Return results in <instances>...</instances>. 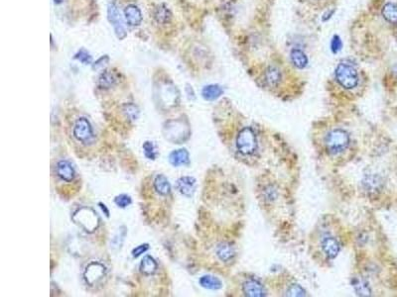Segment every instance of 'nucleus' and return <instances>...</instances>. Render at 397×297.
Here are the masks:
<instances>
[{"instance_id": "nucleus-13", "label": "nucleus", "mask_w": 397, "mask_h": 297, "mask_svg": "<svg viewBox=\"0 0 397 297\" xmlns=\"http://www.w3.org/2000/svg\"><path fill=\"white\" fill-rule=\"evenodd\" d=\"M172 17H173V14L170 8L164 3L159 4L154 10V19L157 23H159V24H162V25L168 24V23L171 22Z\"/></svg>"}, {"instance_id": "nucleus-7", "label": "nucleus", "mask_w": 397, "mask_h": 297, "mask_svg": "<svg viewBox=\"0 0 397 297\" xmlns=\"http://www.w3.org/2000/svg\"><path fill=\"white\" fill-rule=\"evenodd\" d=\"M107 19L114 29L115 36L120 40H123L127 35L125 26L121 12L114 3H109L107 6Z\"/></svg>"}, {"instance_id": "nucleus-30", "label": "nucleus", "mask_w": 397, "mask_h": 297, "mask_svg": "<svg viewBox=\"0 0 397 297\" xmlns=\"http://www.w3.org/2000/svg\"><path fill=\"white\" fill-rule=\"evenodd\" d=\"M287 295L289 296H304L305 290L298 284H292L287 289Z\"/></svg>"}, {"instance_id": "nucleus-26", "label": "nucleus", "mask_w": 397, "mask_h": 297, "mask_svg": "<svg viewBox=\"0 0 397 297\" xmlns=\"http://www.w3.org/2000/svg\"><path fill=\"white\" fill-rule=\"evenodd\" d=\"M142 148H143L144 156H145L148 159H151V161H155L156 157H157L158 153H157V151H156V146L154 145V143H153V142H150V141H146V142L143 144Z\"/></svg>"}, {"instance_id": "nucleus-33", "label": "nucleus", "mask_w": 397, "mask_h": 297, "mask_svg": "<svg viewBox=\"0 0 397 297\" xmlns=\"http://www.w3.org/2000/svg\"><path fill=\"white\" fill-rule=\"evenodd\" d=\"M108 61H109L108 56H106V55L103 56L95 63H92V70L97 71V70H100V68H103L104 66H105L108 63Z\"/></svg>"}, {"instance_id": "nucleus-2", "label": "nucleus", "mask_w": 397, "mask_h": 297, "mask_svg": "<svg viewBox=\"0 0 397 297\" xmlns=\"http://www.w3.org/2000/svg\"><path fill=\"white\" fill-rule=\"evenodd\" d=\"M326 149L330 154L336 155L344 152L349 145V136L342 129H334L325 139Z\"/></svg>"}, {"instance_id": "nucleus-9", "label": "nucleus", "mask_w": 397, "mask_h": 297, "mask_svg": "<svg viewBox=\"0 0 397 297\" xmlns=\"http://www.w3.org/2000/svg\"><path fill=\"white\" fill-rule=\"evenodd\" d=\"M124 18L127 24L131 27L139 26L143 20L141 10L134 4H129L124 8Z\"/></svg>"}, {"instance_id": "nucleus-36", "label": "nucleus", "mask_w": 397, "mask_h": 297, "mask_svg": "<svg viewBox=\"0 0 397 297\" xmlns=\"http://www.w3.org/2000/svg\"><path fill=\"white\" fill-rule=\"evenodd\" d=\"M54 1H55L56 4H61L64 1V0H54Z\"/></svg>"}, {"instance_id": "nucleus-21", "label": "nucleus", "mask_w": 397, "mask_h": 297, "mask_svg": "<svg viewBox=\"0 0 397 297\" xmlns=\"http://www.w3.org/2000/svg\"><path fill=\"white\" fill-rule=\"evenodd\" d=\"M127 234V229L126 227L121 226V228H119L118 231L113 235L111 241H110V248L114 250H119L122 248L125 237Z\"/></svg>"}, {"instance_id": "nucleus-31", "label": "nucleus", "mask_w": 397, "mask_h": 297, "mask_svg": "<svg viewBox=\"0 0 397 297\" xmlns=\"http://www.w3.org/2000/svg\"><path fill=\"white\" fill-rule=\"evenodd\" d=\"M148 250H149V245H148V244L139 245V246H137L136 248H134V249L132 250V252H131L132 257H133L134 259H136V258L140 257L141 255L145 254Z\"/></svg>"}, {"instance_id": "nucleus-18", "label": "nucleus", "mask_w": 397, "mask_h": 297, "mask_svg": "<svg viewBox=\"0 0 397 297\" xmlns=\"http://www.w3.org/2000/svg\"><path fill=\"white\" fill-rule=\"evenodd\" d=\"M224 94L223 88L218 84L206 85L202 90V95L206 100L212 101L218 99Z\"/></svg>"}, {"instance_id": "nucleus-6", "label": "nucleus", "mask_w": 397, "mask_h": 297, "mask_svg": "<svg viewBox=\"0 0 397 297\" xmlns=\"http://www.w3.org/2000/svg\"><path fill=\"white\" fill-rule=\"evenodd\" d=\"M106 275V267L100 262H91L85 269L84 278L86 282L90 285H97Z\"/></svg>"}, {"instance_id": "nucleus-20", "label": "nucleus", "mask_w": 397, "mask_h": 297, "mask_svg": "<svg viewBox=\"0 0 397 297\" xmlns=\"http://www.w3.org/2000/svg\"><path fill=\"white\" fill-rule=\"evenodd\" d=\"M290 58L292 63L300 70L305 68L308 64V58L306 54L299 49H293L290 53Z\"/></svg>"}, {"instance_id": "nucleus-27", "label": "nucleus", "mask_w": 397, "mask_h": 297, "mask_svg": "<svg viewBox=\"0 0 397 297\" xmlns=\"http://www.w3.org/2000/svg\"><path fill=\"white\" fill-rule=\"evenodd\" d=\"M75 59L83 64H90L92 63L91 55L85 49H81L80 51H78V53L75 55Z\"/></svg>"}, {"instance_id": "nucleus-23", "label": "nucleus", "mask_w": 397, "mask_h": 297, "mask_svg": "<svg viewBox=\"0 0 397 297\" xmlns=\"http://www.w3.org/2000/svg\"><path fill=\"white\" fill-rule=\"evenodd\" d=\"M116 82V78L114 76L113 73L109 72V71H104L99 78V85L102 88L104 89H108L110 87H112Z\"/></svg>"}, {"instance_id": "nucleus-28", "label": "nucleus", "mask_w": 397, "mask_h": 297, "mask_svg": "<svg viewBox=\"0 0 397 297\" xmlns=\"http://www.w3.org/2000/svg\"><path fill=\"white\" fill-rule=\"evenodd\" d=\"M131 202H132V199L127 194H121L114 198V203L121 208H126L131 204Z\"/></svg>"}, {"instance_id": "nucleus-24", "label": "nucleus", "mask_w": 397, "mask_h": 297, "mask_svg": "<svg viewBox=\"0 0 397 297\" xmlns=\"http://www.w3.org/2000/svg\"><path fill=\"white\" fill-rule=\"evenodd\" d=\"M383 17L390 23H397V6L393 3H387L382 9Z\"/></svg>"}, {"instance_id": "nucleus-10", "label": "nucleus", "mask_w": 397, "mask_h": 297, "mask_svg": "<svg viewBox=\"0 0 397 297\" xmlns=\"http://www.w3.org/2000/svg\"><path fill=\"white\" fill-rule=\"evenodd\" d=\"M243 293L250 297H261L265 295V289L263 285L255 280H248L242 285Z\"/></svg>"}, {"instance_id": "nucleus-3", "label": "nucleus", "mask_w": 397, "mask_h": 297, "mask_svg": "<svg viewBox=\"0 0 397 297\" xmlns=\"http://www.w3.org/2000/svg\"><path fill=\"white\" fill-rule=\"evenodd\" d=\"M335 76L337 81L345 89H353L359 83V76L356 68L345 63H341L338 64Z\"/></svg>"}, {"instance_id": "nucleus-15", "label": "nucleus", "mask_w": 397, "mask_h": 297, "mask_svg": "<svg viewBox=\"0 0 397 297\" xmlns=\"http://www.w3.org/2000/svg\"><path fill=\"white\" fill-rule=\"evenodd\" d=\"M217 256L222 262L228 263L236 256L235 248L228 243H223L217 249Z\"/></svg>"}, {"instance_id": "nucleus-25", "label": "nucleus", "mask_w": 397, "mask_h": 297, "mask_svg": "<svg viewBox=\"0 0 397 297\" xmlns=\"http://www.w3.org/2000/svg\"><path fill=\"white\" fill-rule=\"evenodd\" d=\"M123 112L125 114V116L131 120V121H135L138 119L139 117V108L133 104V103H126L123 105Z\"/></svg>"}, {"instance_id": "nucleus-29", "label": "nucleus", "mask_w": 397, "mask_h": 297, "mask_svg": "<svg viewBox=\"0 0 397 297\" xmlns=\"http://www.w3.org/2000/svg\"><path fill=\"white\" fill-rule=\"evenodd\" d=\"M354 286H355L358 294H360V295L366 296V295L370 294V289H369L368 285L363 281H359L358 280Z\"/></svg>"}, {"instance_id": "nucleus-4", "label": "nucleus", "mask_w": 397, "mask_h": 297, "mask_svg": "<svg viewBox=\"0 0 397 297\" xmlns=\"http://www.w3.org/2000/svg\"><path fill=\"white\" fill-rule=\"evenodd\" d=\"M237 148L242 155L249 156L254 154L256 149H258V139H256L255 133L251 128L245 127L239 133L237 138Z\"/></svg>"}, {"instance_id": "nucleus-11", "label": "nucleus", "mask_w": 397, "mask_h": 297, "mask_svg": "<svg viewBox=\"0 0 397 297\" xmlns=\"http://www.w3.org/2000/svg\"><path fill=\"white\" fill-rule=\"evenodd\" d=\"M57 174L62 180L71 182L76 176V172L71 163L68 161H60L57 164Z\"/></svg>"}, {"instance_id": "nucleus-1", "label": "nucleus", "mask_w": 397, "mask_h": 297, "mask_svg": "<svg viewBox=\"0 0 397 297\" xmlns=\"http://www.w3.org/2000/svg\"><path fill=\"white\" fill-rule=\"evenodd\" d=\"M72 219L87 233L95 232L100 226V217L98 213L89 207H82L78 209L74 213Z\"/></svg>"}, {"instance_id": "nucleus-19", "label": "nucleus", "mask_w": 397, "mask_h": 297, "mask_svg": "<svg viewBox=\"0 0 397 297\" xmlns=\"http://www.w3.org/2000/svg\"><path fill=\"white\" fill-rule=\"evenodd\" d=\"M157 267H158L157 262L151 256H145L143 260L141 261V264H140V266H139L140 271H141V273H143V275L145 276L154 275L157 270Z\"/></svg>"}, {"instance_id": "nucleus-35", "label": "nucleus", "mask_w": 397, "mask_h": 297, "mask_svg": "<svg viewBox=\"0 0 397 297\" xmlns=\"http://www.w3.org/2000/svg\"><path fill=\"white\" fill-rule=\"evenodd\" d=\"M334 12H335V9H333V10H331V11H328V12H326V13L324 14V16H323V21L326 22L327 20H329V19L332 17V15L334 14Z\"/></svg>"}, {"instance_id": "nucleus-32", "label": "nucleus", "mask_w": 397, "mask_h": 297, "mask_svg": "<svg viewBox=\"0 0 397 297\" xmlns=\"http://www.w3.org/2000/svg\"><path fill=\"white\" fill-rule=\"evenodd\" d=\"M343 48V42L338 35H335L331 42V50L334 54L339 53Z\"/></svg>"}, {"instance_id": "nucleus-14", "label": "nucleus", "mask_w": 397, "mask_h": 297, "mask_svg": "<svg viewBox=\"0 0 397 297\" xmlns=\"http://www.w3.org/2000/svg\"><path fill=\"white\" fill-rule=\"evenodd\" d=\"M322 249L324 250V253L327 255V257L330 259H334L338 256L340 252V244L335 238L328 237L324 239L322 243Z\"/></svg>"}, {"instance_id": "nucleus-16", "label": "nucleus", "mask_w": 397, "mask_h": 297, "mask_svg": "<svg viewBox=\"0 0 397 297\" xmlns=\"http://www.w3.org/2000/svg\"><path fill=\"white\" fill-rule=\"evenodd\" d=\"M264 78H265L266 83L270 87H275L280 83V81H281L282 75H281V72H280V70L278 67H276L274 65H270V66H268L266 68Z\"/></svg>"}, {"instance_id": "nucleus-22", "label": "nucleus", "mask_w": 397, "mask_h": 297, "mask_svg": "<svg viewBox=\"0 0 397 297\" xmlns=\"http://www.w3.org/2000/svg\"><path fill=\"white\" fill-rule=\"evenodd\" d=\"M199 282L201 286H203L204 288L212 289V290L220 289L223 286L222 281L218 278L213 277V276H204L200 279Z\"/></svg>"}, {"instance_id": "nucleus-34", "label": "nucleus", "mask_w": 397, "mask_h": 297, "mask_svg": "<svg viewBox=\"0 0 397 297\" xmlns=\"http://www.w3.org/2000/svg\"><path fill=\"white\" fill-rule=\"evenodd\" d=\"M99 206L101 207V209H102V211L104 212V214L108 218V217H109V210H108L106 205H105L104 203H103V202H100V203H99Z\"/></svg>"}, {"instance_id": "nucleus-17", "label": "nucleus", "mask_w": 397, "mask_h": 297, "mask_svg": "<svg viewBox=\"0 0 397 297\" xmlns=\"http://www.w3.org/2000/svg\"><path fill=\"white\" fill-rule=\"evenodd\" d=\"M154 188L160 195L166 196L171 191V186L169 180L163 174H159L154 179Z\"/></svg>"}, {"instance_id": "nucleus-8", "label": "nucleus", "mask_w": 397, "mask_h": 297, "mask_svg": "<svg viewBox=\"0 0 397 297\" xmlns=\"http://www.w3.org/2000/svg\"><path fill=\"white\" fill-rule=\"evenodd\" d=\"M177 190L186 197H192L196 190V179L192 176H182L176 182Z\"/></svg>"}, {"instance_id": "nucleus-5", "label": "nucleus", "mask_w": 397, "mask_h": 297, "mask_svg": "<svg viewBox=\"0 0 397 297\" xmlns=\"http://www.w3.org/2000/svg\"><path fill=\"white\" fill-rule=\"evenodd\" d=\"M74 136L79 142L85 145L91 144L92 141L95 140V134H93L92 127L86 117H80L76 121L74 127Z\"/></svg>"}, {"instance_id": "nucleus-12", "label": "nucleus", "mask_w": 397, "mask_h": 297, "mask_svg": "<svg viewBox=\"0 0 397 297\" xmlns=\"http://www.w3.org/2000/svg\"><path fill=\"white\" fill-rule=\"evenodd\" d=\"M169 162L173 167L185 166L190 163V156L186 149L173 151L169 156Z\"/></svg>"}]
</instances>
